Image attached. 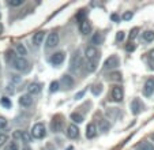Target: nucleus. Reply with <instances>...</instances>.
Returning <instances> with one entry per match:
<instances>
[{
  "instance_id": "6",
  "label": "nucleus",
  "mask_w": 154,
  "mask_h": 150,
  "mask_svg": "<svg viewBox=\"0 0 154 150\" xmlns=\"http://www.w3.org/2000/svg\"><path fill=\"white\" fill-rule=\"evenodd\" d=\"M119 64H120L119 58L113 55V56L106 59V61H105V64H104V68L105 70H113V68H116V67H119Z\"/></svg>"
},
{
  "instance_id": "24",
  "label": "nucleus",
  "mask_w": 154,
  "mask_h": 150,
  "mask_svg": "<svg viewBox=\"0 0 154 150\" xmlns=\"http://www.w3.org/2000/svg\"><path fill=\"white\" fill-rule=\"evenodd\" d=\"M97 64H98V63H93V61H87V64H86V70H87L89 72L96 71Z\"/></svg>"
},
{
  "instance_id": "17",
  "label": "nucleus",
  "mask_w": 154,
  "mask_h": 150,
  "mask_svg": "<svg viewBox=\"0 0 154 150\" xmlns=\"http://www.w3.org/2000/svg\"><path fill=\"white\" fill-rule=\"evenodd\" d=\"M27 92H29L30 95H34V94H38L41 92V86L38 83H30L29 87H27Z\"/></svg>"
},
{
  "instance_id": "25",
  "label": "nucleus",
  "mask_w": 154,
  "mask_h": 150,
  "mask_svg": "<svg viewBox=\"0 0 154 150\" xmlns=\"http://www.w3.org/2000/svg\"><path fill=\"white\" fill-rule=\"evenodd\" d=\"M85 15H86V11H85V10H81V11L76 14V20H78L79 23L83 22V20H85Z\"/></svg>"
},
{
  "instance_id": "39",
  "label": "nucleus",
  "mask_w": 154,
  "mask_h": 150,
  "mask_svg": "<svg viewBox=\"0 0 154 150\" xmlns=\"http://www.w3.org/2000/svg\"><path fill=\"white\" fill-rule=\"evenodd\" d=\"M101 127H102V130L105 131V130H106L108 127H109V124H108V123H106V121H105V120H102V121H101Z\"/></svg>"
},
{
  "instance_id": "34",
  "label": "nucleus",
  "mask_w": 154,
  "mask_h": 150,
  "mask_svg": "<svg viewBox=\"0 0 154 150\" xmlns=\"http://www.w3.org/2000/svg\"><path fill=\"white\" fill-rule=\"evenodd\" d=\"M7 126V120L3 117V116H0V128H4Z\"/></svg>"
},
{
  "instance_id": "15",
  "label": "nucleus",
  "mask_w": 154,
  "mask_h": 150,
  "mask_svg": "<svg viewBox=\"0 0 154 150\" xmlns=\"http://www.w3.org/2000/svg\"><path fill=\"white\" fill-rule=\"evenodd\" d=\"M44 37H45V33L44 32H37L34 36H33V44L34 46H40L44 41Z\"/></svg>"
},
{
  "instance_id": "8",
  "label": "nucleus",
  "mask_w": 154,
  "mask_h": 150,
  "mask_svg": "<svg viewBox=\"0 0 154 150\" xmlns=\"http://www.w3.org/2000/svg\"><path fill=\"white\" fill-rule=\"evenodd\" d=\"M142 109H143V104L139 101V98H134L132 102H131V112L134 115H138V113H140Z\"/></svg>"
},
{
  "instance_id": "14",
  "label": "nucleus",
  "mask_w": 154,
  "mask_h": 150,
  "mask_svg": "<svg viewBox=\"0 0 154 150\" xmlns=\"http://www.w3.org/2000/svg\"><path fill=\"white\" fill-rule=\"evenodd\" d=\"M19 104L22 107H30L33 104V95L30 94H23L22 97L19 98Z\"/></svg>"
},
{
  "instance_id": "27",
  "label": "nucleus",
  "mask_w": 154,
  "mask_h": 150,
  "mask_svg": "<svg viewBox=\"0 0 154 150\" xmlns=\"http://www.w3.org/2000/svg\"><path fill=\"white\" fill-rule=\"evenodd\" d=\"M101 90H102V85H96V86H93L91 92H93L94 95H97V94H100V93H101Z\"/></svg>"
},
{
  "instance_id": "45",
  "label": "nucleus",
  "mask_w": 154,
  "mask_h": 150,
  "mask_svg": "<svg viewBox=\"0 0 154 150\" xmlns=\"http://www.w3.org/2000/svg\"><path fill=\"white\" fill-rule=\"evenodd\" d=\"M153 141H154V134H153Z\"/></svg>"
},
{
  "instance_id": "19",
  "label": "nucleus",
  "mask_w": 154,
  "mask_h": 150,
  "mask_svg": "<svg viewBox=\"0 0 154 150\" xmlns=\"http://www.w3.org/2000/svg\"><path fill=\"white\" fill-rule=\"evenodd\" d=\"M15 49H17V53L19 55V58H25L27 55V49L23 44H17V48Z\"/></svg>"
},
{
  "instance_id": "2",
  "label": "nucleus",
  "mask_w": 154,
  "mask_h": 150,
  "mask_svg": "<svg viewBox=\"0 0 154 150\" xmlns=\"http://www.w3.org/2000/svg\"><path fill=\"white\" fill-rule=\"evenodd\" d=\"M32 135L34 136L35 139L45 138V135H47V128H45V126H44L42 123L34 124V126H33V128H32Z\"/></svg>"
},
{
  "instance_id": "7",
  "label": "nucleus",
  "mask_w": 154,
  "mask_h": 150,
  "mask_svg": "<svg viewBox=\"0 0 154 150\" xmlns=\"http://www.w3.org/2000/svg\"><path fill=\"white\" fill-rule=\"evenodd\" d=\"M124 97V92H123V87L122 86H115L112 89V100L115 102H120Z\"/></svg>"
},
{
  "instance_id": "31",
  "label": "nucleus",
  "mask_w": 154,
  "mask_h": 150,
  "mask_svg": "<svg viewBox=\"0 0 154 150\" xmlns=\"http://www.w3.org/2000/svg\"><path fill=\"white\" fill-rule=\"evenodd\" d=\"M7 139H8V136H7L6 134H0V146H3L7 142Z\"/></svg>"
},
{
  "instance_id": "26",
  "label": "nucleus",
  "mask_w": 154,
  "mask_h": 150,
  "mask_svg": "<svg viewBox=\"0 0 154 150\" xmlns=\"http://www.w3.org/2000/svg\"><path fill=\"white\" fill-rule=\"evenodd\" d=\"M8 4L12 7H18V6H22V4H23V0H10Z\"/></svg>"
},
{
  "instance_id": "40",
  "label": "nucleus",
  "mask_w": 154,
  "mask_h": 150,
  "mask_svg": "<svg viewBox=\"0 0 154 150\" xmlns=\"http://www.w3.org/2000/svg\"><path fill=\"white\" fill-rule=\"evenodd\" d=\"M82 95H83V92H81V93H78V94L75 95V98H81Z\"/></svg>"
},
{
  "instance_id": "13",
  "label": "nucleus",
  "mask_w": 154,
  "mask_h": 150,
  "mask_svg": "<svg viewBox=\"0 0 154 150\" xmlns=\"http://www.w3.org/2000/svg\"><path fill=\"white\" fill-rule=\"evenodd\" d=\"M96 135H97V126L94 123H90L86 127V136L89 139H91V138H94Z\"/></svg>"
},
{
  "instance_id": "28",
  "label": "nucleus",
  "mask_w": 154,
  "mask_h": 150,
  "mask_svg": "<svg viewBox=\"0 0 154 150\" xmlns=\"http://www.w3.org/2000/svg\"><path fill=\"white\" fill-rule=\"evenodd\" d=\"M49 90H51L52 93H53V92H57V90H59V82H57V81H53L52 83H51Z\"/></svg>"
},
{
  "instance_id": "41",
  "label": "nucleus",
  "mask_w": 154,
  "mask_h": 150,
  "mask_svg": "<svg viewBox=\"0 0 154 150\" xmlns=\"http://www.w3.org/2000/svg\"><path fill=\"white\" fill-rule=\"evenodd\" d=\"M112 19H113V20H117V19H119V17H117V15H112Z\"/></svg>"
},
{
  "instance_id": "22",
  "label": "nucleus",
  "mask_w": 154,
  "mask_h": 150,
  "mask_svg": "<svg viewBox=\"0 0 154 150\" xmlns=\"http://www.w3.org/2000/svg\"><path fill=\"white\" fill-rule=\"evenodd\" d=\"M138 149L139 150H154V145L150 143V142H147V141H145L140 145H138Z\"/></svg>"
},
{
  "instance_id": "42",
  "label": "nucleus",
  "mask_w": 154,
  "mask_h": 150,
  "mask_svg": "<svg viewBox=\"0 0 154 150\" xmlns=\"http://www.w3.org/2000/svg\"><path fill=\"white\" fill-rule=\"evenodd\" d=\"M150 58L154 60V49H153V51H151V52H150Z\"/></svg>"
},
{
  "instance_id": "21",
  "label": "nucleus",
  "mask_w": 154,
  "mask_h": 150,
  "mask_svg": "<svg viewBox=\"0 0 154 150\" xmlns=\"http://www.w3.org/2000/svg\"><path fill=\"white\" fill-rule=\"evenodd\" d=\"M142 38L146 42H151V41H154V32L153 30H146V32H143Z\"/></svg>"
},
{
  "instance_id": "38",
  "label": "nucleus",
  "mask_w": 154,
  "mask_h": 150,
  "mask_svg": "<svg viewBox=\"0 0 154 150\" xmlns=\"http://www.w3.org/2000/svg\"><path fill=\"white\" fill-rule=\"evenodd\" d=\"M132 18V12H125L124 15H123V19L124 20H128V19H131Z\"/></svg>"
},
{
  "instance_id": "37",
  "label": "nucleus",
  "mask_w": 154,
  "mask_h": 150,
  "mask_svg": "<svg viewBox=\"0 0 154 150\" xmlns=\"http://www.w3.org/2000/svg\"><path fill=\"white\" fill-rule=\"evenodd\" d=\"M22 139H23V142H26V143H29L30 142V136L27 135L26 133H22Z\"/></svg>"
},
{
  "instance_id": "44",
  "label": "nucleus",
  "mask_w": 154,
  "mask_h": 150,
  "mask_svg": "<svg viewBox=\"0 0 154 150\" xmlns=\"http://www.w3.org/2000/svg\"><path fill=\"white\" fill-rule=\"evenodd\" d=\"M23 150H30V149H29V147H27V146H25V147H23Z\"/></svg>"
},
{
  "instance_id": "9",
  "label": "nucleus",
  "mask_w": 154,
  "mask_h": 150,
  "mask_svg": "<svg viewBox=\"0 0 154 150\" xmlns=\"http://www.w3.org/2000/svg\"><path fill=\"white\" fill-rule=\"evenodd\" d=\"M59 44V34L57 33H51L47 38V48H53Z\"/></svg>"
},
{
  "instance_id": "20",
  "label": "nucleus",
  "mask_w": 154,
  "mask_h": 150,
  "mask_svg": "<svg viewBox=\"0 0 154 150\" xmlns=\"http://www.w3.org/2000/svg\"><path fill=\"white\" fill-rule=\"evenodd\" d=\"M91 42H93L94 45H100V44L104 42V36H102V33H94L93 38H91Z\"/></svg>"
},
{
  "instance_id": "35",
  "label": "nucleus",
  "mask_w": 154,
  "mask_h": 150,
  "mask_svg": "<svg viewBox=\"0 0 154 150\" xmlns=\"http://www.w3.org/2000/svg\"><path fill=\"white\" fill-rule=\"evenodd\" d=\"M125 49H127V52H132V51H135V44H128L127 46H125Z\"/></svg>"
},
{
  "instance_id": "11",
  "label": "nucleus",
  "mask_w": 154,
  "mask_h": 150,
  "mask_svg": "<svg viewBox=\"0 0 154 150\" xmlns=\"http://www.w3.org/2000/svg\"><path fill=\"white\" fill-rule=\"evenodd\" d=\"M67 136L71 139H75L79 136V128L76 127L75 124H71V126H68L67 128Z\"/></svg>"
},
{
  "instance_id": "43",
  "label": "nucleus",
  "mask_w": 154,
  "mask_h": 150,
  "mask_svg": "<svg viewBox=\"0 0 154 150\" xmlns=\"http://www.w3.org/2000/svg\"><path fill=\"white\" fill-rule=\"evenodd\" d=\"M2 33H3V25L0 23V34H2Z\"/></svg>"
},
{
  "instance_id": "12",
  "label": "nucleus",
  "mask_w": 154,
  "mask_h": 150,
  "mask_svg": "<svg viewBox=\"0 0 154 150\" xmlns=\"http://www.w3.org/2000/svg\"><path fill=\"white\" fill-rule=\"evenodd\" d=\"M79 29H81V33H82V34H89V33L91 32V25H90V22H89L87 19H85L83 22L79 23Z\"/></svg>"
},
{
  "instance_id": "3",
  "label": "nucleus",
  "mask_w": 154,
  "mask_h": 150,
  "mask_svg": "<svg viewBox=\"0 0 154 150\" xmlns=\"http://www.w3.org/2000/svg\"><path fill=\"white\" fill-rule=\"evenodd\" d=\"M85 55H86L87 61L98 63V60H100V53H98V51H97L96 46H87L86 51H85Z\"/></svg>"
},
{
  "instance_id": "36",
  "label": "nucleus",
  "mask_w": 154,
  "mask_h": 150,
  "mask_svg": "<svg viewBox=\"0 0 154 150\" xmlns=\"http://www.w3.org/2000/svg\"><path fill=\"white\" fill-rule=\"evenodd\" d=\"M116 40L117 41H123V40H124V32H119V33H117Z\"/></svg>"
},
{
  "instance_id": "18",
  "label": "nucleus",
  "mask_w": 154,
  "mask_h": 150,
  "mask_svg": "<svg viewBox=\"0 0 154 150\" xmlns=\"http://www.w3.org/2000/svg\"><path fill=\"white\" fill-rule=\"evenodd\" d=\"M61 82H63L64 86L67 87V89H71V87H72V85H74V79H72V77H70V75H63Z\"/></svg>"
},
{
  "instance_id": "32",
  "label": "nucleus",
  "mask_w": 154,
  "mask_h": 150,
  "mask_svg": "<svg viewBox=\"0 0 154 150\" xmlns=\"http://www.w3.org/2000/svg\"><path fill=\"white\" fill-rule=\"evenodd\" d=\"M6 150H18V145L15 143V142H11V143L7 146V149Z\"/></svg>"
},
{
  "instance_id": "5",
  "label": "nucleus",
  "mask_w": 154,
  "mask_h": 150,
  "mask_svg": "<svg viewBox=\"0 0 154 150\" xmlns=\"http://www.w3.org/2000/svg\"><path fill=\"white\" fill-rule=\"evenodd\" d=\"M153 93H154V77H151V78H149L147 81L145 82L143 94H145L146 97H150V95H153Z\"/></svg>"
},
{
  "instance_id": "30",
  "label": "nucleus",
  "mask_w": 154,
  "mask_h": 150,
  "mask_svg": "<svg viewBox=\"0 0 154 150\" xmlns=\"http://www.w3.org/2000/svg\"><path fill=\"white\" fill-rule=\"evenodd\" d=\"M138 32H139V29H138V27H134V29L131 30V33H130V40H134V38L138 36Z\"/></svg>"
},
{
  "instance_id": "23",
  "label": "nucleus",
  "mask_w": 154,
  "mask_h": 150,
  "mask_svg": "<svg viewBox=\"0 0 154 150\" xmlns=\"http://www.w3.org/2000/svg\"><path fill=\"white\" fill-rule=\"evenodd\" d=\"M71 120L79 124V123H82V121H83V116H82L81 113H72V115H71Z\"/></svg>"
},
{
  "instance_id": "33",
  "label": "nucleus",
  "mask_w": 154,
  "mask_h": 150,
  "mask_svg": "<svg viewBox=\"0 0 154 150\" xmlns=\"http://www.w3.org/2000/svg\"><path fill=\"white\" fill-rule=\"evenodd\" d=\"M111 77H112V79H115V81H120V79H122V74H119V72H113Z\"/></svg>"
},
{
  "instance_id": "29",
  "label": "nucleus",
  "mask_w": 154,
  "mask_h": 150,
  "mask_svg": "<svg viewBox=\"0 0 154 150\" xmlns=\"http://www.w3.org/2000/svg\"><path fill=\"white\" fill-rule=\"evenodd\" d=\"M0 102H2V105H3V107H7V108L11 107V101H10V100H8L7 97H3Z\"/></svg>"
},
{
  "instance_id": "4",
  "label": "nucleus",
  "mask_w": 154,
  "mask_h": 150,
  "mask_svg": "<svg viewBox=\"0 0 154 150\" xmlns=\"http://www.w3.org/2000/svg\"><path fill=\"white\" fill-rule=\"evenodd\" d=\"M81 66H82V58L79 56V53L76 52V53H74L72 58H71L70 70H71L72 72H75V71H78V70L81 68Z\"/></svg>"
},
{
  "instance_id": "46",
  "label": "nucleus",
  "mask_w": 154,
  "mask_h": 150,
  "mask_svg": "<svg viewBox=\"0 0 154 150\" xmlns=\"http://www.w3.org/2000/svg\"><path fill=\"white\" fill-rule=\"evenodd\" d=\"M0 18H2V15H0Z\"/></svg>"
},
{
  "instance_id": "1",
  "label": "nucleus",
  "mask_w": 154,
  "mask_h": 150,
  "mask_svg": "<svg viewBox=\"0 0 154 150\" xmlns=\"http://www.w3.org/2000/svg\"><path fill=\"white\" fill-rule=\"evenodd\" d=\"M11 66L14 67L15 70H18V71H29L30 70V64L29 61L26 60L25 58H19V56H17V58H14L11 60Z\"/></svg>"
},
{
  "instance_id": "10",
  "label": "nucleus",
  "mask_w": 154,
  "mask_h": 150,
  "mask_svg": "<svg viewBox=\"0 0 154 150\" xmlns=\"http://www.w3.org/2000/svg\"><path fill=\"white\" fill-rule=\"evenodd\" d=\"M64 53L63 52H56L55 55H52V58H51V63L53 64V66H59V64H61L64 61Z\"/></svg>"
},
{
  "instance_id": "16",
  "label": "nucleus",
  "mask_w": 154,
  "mask_h": 150,
  "mask_svg": "<svg viewBox=\"0 0 154 150\" xmlns=\"http://www.w3.org/2000/svg\"><path fill=\"white\" fill-rule=\"evenodd\" d=\"M61 127H63V123H61V120H57V119H53L52 123H51V128H52L53 133H60L61 131Z\"/></svg>"
}]
</instances>
